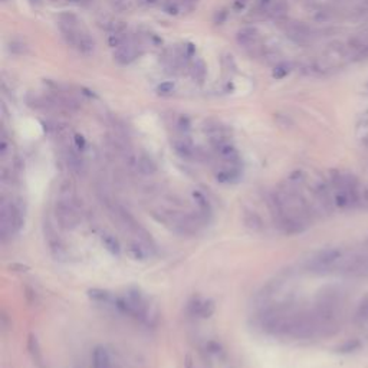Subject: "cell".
Segmentation results:
<instances>
[{
  "instance_id": "obj_1",
  "label": "cell",
  "mask_w": 368,
  "mask_h": 368,
  "mask_svg": "<svg viewBox=\"0 0 368 368\" xmlns=\"http://www.w3.org/2000/svg\"><path fill=\"white\" fill-rule=\"evenodd\" d=\"M69 188H62L61 197L56 202L55 214L56 219L59 222V225L63 229H73L78 226L79 223V213L77 206L73 203L71 191H68Z\"/></svg>"
},
{
  "instance_id": "obj_2",
  "label": "cell",
  "mask_w": 368,
  "mask_h": 368,
  "mask_svg": "<svg viewBox=\"0 0 368 368\" xmlns=\"http://www.w3.org/2000/svg\"><path fill=\"white\" fill-rule=\"evenodd\" d=\"M0 216H2V226H0V233L2 239L6 240V237L16 235L23 225V217L20 209L15 203L3 202L2 209H0Z\"/></svg>"
},
{
  "instance_id": "obj_3",
  "label": "cell",
  "mask_w": 368,
  "mask_h": 368,
  "mask_svg": "<svg viewBox=\"0 0 368 368\" xmlns=\"http://www.w3.org/2000/svg\"><path fill=\"white\" fill-rule=\"evenodd\" d=\"M339 258H341V252L338 249H325L315 253L312 258L308 260L306 267L312 272H325L334 266Z\"/></svg>"
},
{
  "instance_id": "obj_4",
  "label": "cell",
  "mask_w": 368,
  "mask_h": 368,
  "mask_svg": "<svg viewBox=\"0 0 368 368\" xmlns=\"http://www.w3.org/2000/svg\"><path fill=\"white\" fill-rule=\"evenodd\" d=\"M285 32L289 39L299 45H305L312 39V29L302 22H289L285 28Z\"/></svg>"
},
{
  "instance_id": "obj_5",
  "label": "cell",
  "mask_w": 368,
  "mask_h": 368,
  "mask_svg": "<svg viewBox=\"0 0 368 368\" xmlns=\"http://www.w3.org/2000/svg\"><path fill=\"white\" fill-rule=\"evenodd\" d=\"M236 40L243 47H255L259 43V32L255 28H243L237 32Z\"/></svg>"
},
{
  "instance_id": "obj_6",
  "label": "cell",
  "mask_w": 368,
  "mask_h": 368,
  "mask_svg": "<svg viewBox=\"0 0 368 368\" xmlns=\"http://www.w3.org/2000/svg\"><path fill=\"white\" fill-rule=\"evenodd\" d=\"M28 351L31 354L32 361L36 367L45 368V361H43V354L40 351L39 341L33 334H29V337H28Z\"/></svg>"
},
{
  "instance_id": "obj_7",
  "label": "cell",
  "mask_w": 368,
  "mask_h": 368,
  "mask_svg": "<svg viewBox=\"0 0 368 368\" xmlns=\"http://www.w3.org/2000/svg\"><path fill=\"white\" fill-rule=\"evenodd\" d=\"M111 358L107 348L101 345L95 347L92 351V368H110Z\"/></svg>"
},
{
  "instance_id": "obj_8",
  "label": "cell",
  "mask_w": 368,
  "mask_h": 368,
  "mask_svg": "<svg viewBox=\"0 0 368 368\" xmlns=\"http://www.w3.org/2000/svg\"><path fill=\"white\" fill-rule=\"evenodd\" d=\"M288 9H289V6H288V3L285 0H276V2L269 5L266 12L271 17H274L276 20H282V19L286 17Z\"/></svg>"
},
{
  "instance_id": "obj_9",
  "label": "cell",
  "mask_w": 368,
  "mask_h": 368,
  "mask_svg": "<svg viewBox=\"0 0 368 368\" xmlns=\"http://www.w3.org/2000/svg\"><path fill=\"white\" fill-rule=\"evenodd\" d=\"M137 56V52L133 46H128V45H122L117 49L115 55H114V59L117 61L119 65H127V63L133 62Z\"/></svg>"
},
{
  "instance_id": "obj_10",
  "label": "cell",
  "mask_w": 368,
  "mask_h": 368,
  "mask_svg": "<svg viewBox=\"0 0 368 368\" xmlns=\"http://www.w3.org/2000/svg\"><path fill=\"white\" fill-rule=\"evenodd\" d=\"M94 40L91 39L86 33H82V32H79L78 33V38H77V43H75V47L78 49L79 52H82V54H91L92 51H94Z\"/></svg>"
},
{
  "instance_id": "obj_11",
  "label": "cell",
  "mask_w": 368,
  "mask_h": 368,
  "mask_svg": "<svg viewBox=\"0 0 368 368\" xmlns=\"http://www.w3.org/2000/svg\"><path fill=\"white\" fill-rule=\"evenodd\" d=\"M244 225L249 227L253 232H260L263 229V222L255 212H246L244 213Z\"/></svg>"
},
{
  "instance_id": "obj_12",
  "label": "cell",
  "mask_w": 368,
  "mask_h": 368,
  "mask_svg": "<svg viewBox=\"0 0 368 368\" xmlns=\"http://www.w3.org/2000/svg\"><path fill=\"white\" fill-rule=\"evenodd\" d=\"M102 244L105 246V249L112 253V255H119V251H121V248H119V243L118 240L114 237L112 235H108V233H104L102 235Z\"/></svg>"
},
{
  "instance_id": "obj_13",
  "label": "cell",
  "mask_w": 368,
  "mask_h": 368,
  "mask_svg": "<svg viewBox=\"0 0 368 368\" xmlns=\"http://www.w3.org/2000/svg\"><path fill=\"white\" fill-rule=\"evenodd\" d=\"M174 149L177 151V154L181 157H186V158H190V157L194 154V149L193 145L190 144L186 140H181V141H177L174 144Z\"/></svg>"
},
{
  "instance_id": "obj_14",
  "label": "cell",
  "mask_w": 368,
  "mask_h": 368,
  "mask_svg": "<svg viewBox=\"0 0 368 368\" xmlns=\"http://www.w3.org/2000/svg\"><path fill=\"white\" fill-rule=\"evenodd\" d=\"M216 311V305L213 301H204V302H199L197 306V313L202 316V318H210L213 313Z\"/></svg>"
},
{
  "instance_id": "obj_15",
  "label": "cell",
  "mask_w": 368,
  "mask_h": 368,
  "mask_svg": "<svg viewBox=\"0 0 368 368\" xmlns=\"http://www.w3.org/2000/svg\"><path fill=\"white\" fill-rule=\"evenodd\" d=\"M217 180L222 181V183H232L235 181L237 177H239V171L236 167H230L227 170H222L220 173H217Z\"/></svg>"
},
{
  "instance_id": "obj_16",
  "label": "cell",
  "mask_w": 368,
  "mask_h": 368,
  "mask_svg": "<svg viewBox=\"0 0 368 368\" xmlns=\"http://www.w3.org/2000/svg\"><path fill=\"white\" fill-rule=\"evenodd\" d=\"M193 197H194V200H196V204L199 206L200 212L203 213V214H209V213L212 212V207H210L209 200H207L200 191H193Z\"/></svg>"
},
{
  "instance_id": "obj_17",
  "label": "cell",
  "mask_w": 368,
  "mask_h": 368,
  "mask_svg": "<svg viewBox=\"0 0 368 368\" xmlns=\"http://www.w3.org/2000/svg\"><path fill=\"white\" fill-rule=\"evenodd\" d=\"M138 168H140L141 173H144V174H153V173L157 170L156 163L147 156H142L141 158L138 160Z\"/></svg>"
},
{
  "instance_id": "obj_18",
  "label": "cell",
  "mask_w": 368,
  "mask_h": 368,
  "mask_svg": "<svg viewBox=\"0 0 368 368\" xmlns=\"http://www.w3.org/2000/svg\"><path fill=\"white\" fill-rule=\"evenodd\" d=\"M88 297L91 298L92 301H95V302H108L111 299L110 292H107V290L104 289H98V288L88 290Z\"/></svg>"
},
{
  "instance_id": "obj_19",
  "label": "cell",
  "mask_w": 368,
  "mask_h": 368,
  "mask_svg": "<svg viewBox=\"0 0 368 368\" xmlns=\"http://www.w3.org/2000/svg\"><path fill=\"white\" fill-rule=\"evenodd\" d=\"M128 255L134 259V260H145L147 258V252L140 244H131L128 248Z\"/></svg>"
},
{
  "instance_id": "obj_20",
  "label": "cell",
  "mask_w": 368,
  "mask_h": 368,
  "mask_svg": "<svg viewBox=\"0 0 368 368\" xmlns=\"http://www.w3.org/2000/svg\"><path fill=\"white\" fill-rule=\"evenodd\" d=\"M8 49L13 55H23V54H26V51H28V46L24 45L23 42H20V40H12V42L9 43Z\"/></svg>"
},
{
  "instance_id": "obj_21",
  "label": "cell",
  "mask_w": 368,
  "mask_h": 368,
  "mask_svg": "<svg viewBox=\"0 0 368 368\" xmlns=\"http://www.w3.org/2000/svg\"><path fill=\"white\" fill-rule=\"evenodd\" d=\"M290 71V66L288 63H278L276 66H275L274 69V78L276 79H281L283 77H286Z\"/></svg>"
},
{
  "instance_id": "obj_22",
  "label": "cell",
  "mask_w": 368,
  "mask_h": 368,
  "mask_svg": "<svg viewBox=\"0 0 368 368\" xmlns=\"http://www.w3.org/2000/svg\"><path fill=\"white\" fill-rule=\"evenodd\" d=\"M358 347H360V342L353 339V341H348V342H345L344 345H341V347L338 348V351H339V353H351V351H355Z\"/></svg>"
},
{
  "instance_id": "obj_23",
  "label": "cell",
  "mask_w": 368,
  "mask_h": 368,
  "mask_svg": "<svg viewBox=\"0 0 368 368\" xmlns=\"http://www.w3.org/2000/svg\"><path fill=\"white\" fill-rule=\"evenodd\" d=\"M204 75H206V68H204V63L202 61H197L194 65V78L199 79V82H203Z\"/></svg>"
},
{
  "instance_id": "obj_24",
  "label": "cell",
  "mask_w": 368,
  "mask_h": 368,
  "mask_svg": "<svg viewBox=\"0 0 368 368\" xmlns=\"http://www.w3.org/2000/svg\"><path fill=\"white\" fill-rule=\"evenodd\" d=\"M9 269H10L12 272H26V271H29L31 267L28 266V265H23V263H10Z\"/></svg>"
},
{
  "instance_id": "obj_25",
  "label": "cell",
  "mask_w": 368,
  "mask_h": 368,
  "mask_svg": "<svg viewBox=\"0 0 368 368\" xmlns=\"http://www.w3.org/2000/svg\"><path fill=\"white\" fill-rule=\"evenodd\" d=\"M173 89H174V84L173 82H164V84H161V85L158 86L160 94H170V92H173Z\"/></svg>"
},
{
  "instance_id": "obj_26",
  "label": "cell",
  "mask_w": 368,
  "mask_h": 368,
  "mask_svg": "<svg viewBox=\"0 0 368 368\" xmlns=\"http://www.w3.org/2000/svg\"><path fill=\"white\" fill-rule=\"evenodd\" d=\"M358 316L362 318V320H367L368 318V299L365 302L361 304L360 309H358Z\"/></svg>"
},
{
  "instance_id": "obj_27",
  "label": "cell",
  "mask_w": 368,
  "mask_h": 368,
  "mask_svg": "<svg viewBox=\"0 0 368 368\" xmlns=\"http://www.w3.org/2000/svg\"><path fill=\"white\" fill-rule=\"evenodd\" d=\"M75 144H77V147H78L79 150H82V149H85V138L82 137V135H79V134H77L75 135Z\"/></svg>"
},
{
  "instance_id": "obj_28",
  "label": "cell",
  "mask_w": 368,
  "mask_h": 368,
  "mask_svg": "<svg viewBox=\"0 0 368 368\" xmlns=\"http://www.w3.org/2000/svg\"><path fill=\"white\" fill-rule=\"evenodd\" d=\"M365 197H367V200H368V188H367V191H365Z\"/></svg>"
}]
</instances>
